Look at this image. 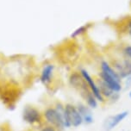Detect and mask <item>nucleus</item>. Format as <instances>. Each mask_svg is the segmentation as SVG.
I'll return each mask as SVG.
<instances>
[{
    "instance_id": "f257e3e1",
    "label": "nucleus",
    "mask_w": 131,
    "mask_h": 131,
    "mask_svg": "<svg viewBox=\"0 0 131 131\" xmlns=\"http://www.w3.org/2000/svg\"><path fill=\"white\" fill-rule=\"evenodd\" d=\"M65 104L61 103H56L54 106L47 107L42 112L43 120L46 124L53 126L58 131H62L66 128L64 120Z\"/></svg>"
},
{
    "instance_id": "f03ea898",
    "label": "nucleus",
    "mask_w": 131,
    "mask_h": 131,
    "mask_svg": "<svg viewBox=\"0 0 131 131\" xmlns=\"http://www.w3.org/2000/svg\"><path fill=\"white\" fill-rule=\"evenodd\" d=\"M64 120L66 128H79L83 124V118L79 113L76 105L72 104H65L64 110Z\"/></svg>"
},
{
    "instance_id": "7ed1b4c3",
    "label": "nucleus",
    "mask_w": 131,
    "mask_h": 131,
    "mask_svg": "<svg viewBox=\"0 0 131 131\" xmlns=\"http://www.w3.org/2000/svg\"><path fill=\"white\" fill-rule=\"evenodd\" d=\"M22 118L25 123L31 126L40 124L44 121L42 112L33 105H26L23 109Z\"/></svg>"
},
{
    "instance_id": "20e7f679",
    "label": "nucleus",
    "mask_w": 131,
    "mask_h": 131,
    "mask_svg": "<svg viewBox=\"0 0 131 131\" xmlns=\"http://www.w3.org/2000/svg\"><path fill=\"white\" fill-rule=\"evenodd\" d=\"M79 72H80L82 77H83L85 81L86 82V84H87L89 89L92 92V94L95 96V97L97 98V101L100 103H104L105 101V98L101 94V92H100V89L97 85V83L94 80V79L90 75V73L85 69H80Z\"/></svg>"
},
{
    "instance_id": "39448f33",
    "label": "nucleus",
    "mask_w": 131,
    "mask_h": 131,
    "mask_svg": "<svg viewBox=\"0 0 131 131\" xmlns=\"http://www.w3.org/2000/svg\"><path fill=\"white\" fill-rule=\"evenodd\" d=\"M128 116V111H122L119 113L113 115V116H108L104 122V129L105 131H111L114 129L116 126H118L124 119H126Z\"/></svg>"
},
{
    "instance_id": "423d86ee",
    "label": "nucleus",
    "mask_w": 131,
    "mask_h": 131,
    "mask_svg": "<svg viewBox=\"0 0 131 131\" xmlns=\"http://www.w3.org/2000/svg\"><path fill=\"white\" fill-rule=\"evenodd\" d=\"M112 67L122 79L131 76V60L128 58L117 60L114 63Z\"/></svg>"
},
{
    "instance_id": "0eeeda50",
    "label": "nucleus",
    "mask_w": 131,
    "mask_h": 131,
    "mask_svg": "<svg viewBox=\"0 0 131 131\" xmlns=\"http://www.w3.org/2000/svg\"><path fill=\"white\" fill-rule=\"evenodd\" d=\"M55 67L52 63H45L41 67V72H40V82L42 85H48L52 82L54 74Z\"/></svg>"
},
{
    "instance_id": "6e6552de",
    "label": "nucleus",
    "mask_w": 131,
    "mask_h": 131,
    "mask_svg": "<svg viewBox=\"0 0 131 131\" xmlns=\"http://www.w3.org/2000/svg\"><path fill=\"white\" fill-rule=\"evenodd\" d=\"M77 108H78L79 113H80L82 118H83V123L85 124H92L94 123V116H93L92 109L86 105L85 104H82L79 103L76 105Z\"/></svg>"
},
{
    "instance_id": "1a4fd4ad",
    "label": "nucleus",
    "mask_w": 131,
    "mask_h": 131,
    "mask_svg": "<svg viewBox=\"0 0 131 131\" xmlns=\"http://www.w3.org/2000/svg\"><path fill=\"white\" fill-rule=\"evenodd\" d=\"M89 28H90V24H89V23L88 24L82 25V26L78 28V29H76L72 33L71 37L72 38H77V37L82 36V35L85 34V33L87 31V30L89 29Z\"/></svg>"
},
{
    "instance_id": "9d476101",
    "label": "nucleus",
    "mask_w": 131,
    "mask_h": 131,
    "mask_svg": "<svg viewBox=\"0 0 131 131\" xmlns=\"http://www.w3.org/2000/svg\"><path fill=\"white\" fill-rule=\"evenodd\" d=\"M123 53L128 60H131V46H126L123 49Z\"/></svg>"
},
{
    "instance_id": "9b49d317",
    "label": "nucleus",
    "mask_w": 131,
    "mask_h": 131,
    "mask_svg": "<svg viewBox=\"0 0 131 131\" xmlns=\"http://www.w3.org/2000/svg\"><path fill=\"white\" fill-rule=\"evenodd\" d=\"M40 131H58L55 128H53V126H50L48 124H45L42 128H41Z\"/></svg>"
},
{
    "instance_id": "f8f14e48",
    "label": "nucleus",
    "mask_w": 131,
    "mask_h": 131,
    "mask_svg": "<svg viewBox=\"0 0 131 131\" xmlns=\"http://www.w3.org/2000/svg\"><path fill=\"white\" fill-rule=\"evenodd\" d=\"M130 85H131V76L124 79V86L125 87L128 88V87H129Z\"/></svg>"
},
{
    "instance_id": "ddd939ff",
    "label": "nucleus",
    "mask_w": 131,
    "mask_h": 131,
    "mask_svg": "<svg viewBox=\"0 0 131 131\" xmlns=\"http://www.w3.org/2000/svg\"><path fill=\"white\" fill-rule=\"evenodd\" d=\"M128 34H129V36H131V20H129L128 22Z\"/></svg>"
},
{
    "instance_id": "4468645a",
    "label": "nucleus",
    "mask_w": 131,
    "mask_h": 131,
    "mask_svg": "<svg viewBox=\"0 0 131 131\" xmlns=\"http://www.w3.org/2000/svg\"><path fill=\"white\" fill-rule=\"evenodd\" d=\"M128 97H129V98L131 99V90L129 91V92H128Z\"/></svg>"
}]
</instances>
